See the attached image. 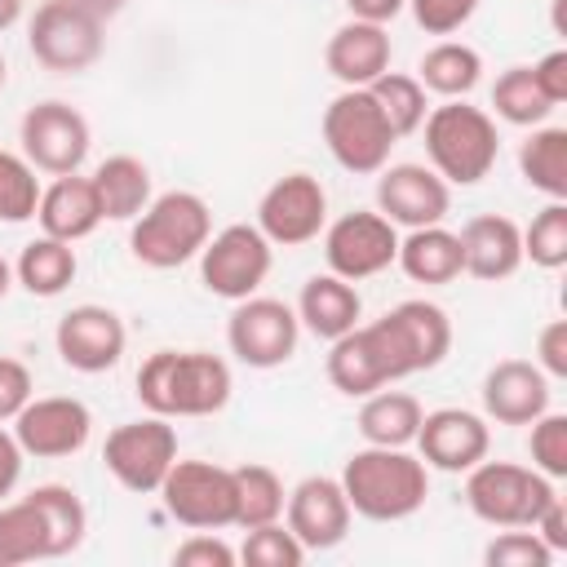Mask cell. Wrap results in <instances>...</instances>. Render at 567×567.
<instances>
[{
  "mask_svg": "<svg viewBox=\"0 0 567 567\" xmlns=\"http://www.w3.org/2000/svg\"><path fill=\"white\" fill-rule=\"evenodd\" d=\"M80 9H89L93 18H102V22H111L115 13H124L128 9V0H75Z\"/></svg>",
  "mask_w": 567,
  "mask_h": 567,
  "instance_id": "816d5d0a",
  "label": "cell"
},
{
  "mask_svg": "<svg viewBox=\"0 0 567 567\" xmlns=\"http://www.w3.org/2000/svg\"><path fill=\"white\" fill-rule=\"evenodd\" d=\"M93 190H97V204H102L106 221H133L155 199L151 168L137 155H106L93 168Z\"/></svg>",
  "mask_w": 567,
  "mask_h": 567,
  "instance_id": "f1b7e54d",
  "label": "cell"
},
{
  "mask_svg": "<svg viewBox=\"0 0 567 567\" xmlns=\"http://www.w3.org/2000/svg\"><path fill=\"white\" fill-rule=\"evenodd\" d=\"M235 554H239V563H248V567H301V563H306V545L288 532L284 518L261 523V527H248V532H244V545H239Z\"/></svg>",
  "mask_w": 567,
  "mask_h": 567,
  "instance_id": "ab89813d",
  "label": "cell"
},
{
  "mask_svg": "<svg viewBox=\"0 0 567 567\" xmlns=\"http://www.w3.org/2000/svg\"><path fill=\"white\" fill-rule=\"evenodd\" d=\"M208 235H213L208 199L195 190H164L133 217L128 252L151 270H177L199 257Z\"/></svg>",
  "mask_w": 567,
  "mask_h": 567,
  "instance_id": "277c9868",
  "label": "cell"
},
{
  "mask_svg": "<svg viewBox=\"0 0 567 567\" xmlns=\"http://www.w3.org/2000/svg\"><path fill=\"white\" fill-rule=\"evenodd\" d=\"M40 177H35V164L22 155V151H4L0 146V221L18 226V221H31L35 217V204H40Z\"/></svg>",
  "mask_w": 567,
  "mask_h": 567,
  "instance_id": "f35d334b",
  "label": "cell"
},
{
  "mask_svg": "<svg viewBox=\"0 0 567 567\" xmlns=\"http://www.w3.org/2000/svg\"><path fill=\"white\" fill-rule=\"evenodd\" d=\"M558 554L532 532V527H501L487 545H483V563L487 567H549Z\"/></svg>",
  "mask_w": 567,
  "mask_h": 567,
  "instance_id": "60d3db41",
  "label": "cell"
},
{
  "mask_svg": "<svg viewBox=\"0 0 567 567\" xmlns=\"http://www.w3.org/2000/svg\"><path fill=\"white\" fill-rule=\"evenodd\" d=\"M390 354H394V368L399 377H412V372H430L447 359L452 350V319L443 306L425 301V297H412V301H399L394 310H385L377 319Z\"/></svg>",
  "mask_w": 567,
  "mask_h": 567,
  "instance_id": "2e32d148",
  "label": "cell"
},
{
  "mask_svg": "<svg viewBox=\"0 0 567 567\" xmlns=\"http://www.w3.org/2000/svg\"><path fill=\"white\" fill-rule=\"evenodd\" d=\"M173 461H177V430H173L168 416H155V412L115 425L106 434V443H102L106 474L124 492H137V496L159 492V483L173 470Z\"/></svg>",
  "mask_w": 567,
  "mask_h": 567,
  "instance_id": "9c48e42d",
  "label": "cell"
},
{
  "mask_svg": "<svg viewBox=\"0 0 567 567\" xmlns=\"http://www.w3.org/2000/svg\"><path fill=\"white\" fill-rule=\"evenodd\" d=\"M421 399L408 394V390H372L363 394V408H359V434L363 443H377V447H412L416 443V430H421Z\"/></svg>",
  "mask_w": 567,
  "mask_h": 567,
  "instance_id": "83f0119b",
  "label": "cell"
},
{
  "mask_svg": "<svg viewBox=\"0 0 567 567\" xmlns=\"http://www.w3.org/2000/svg\"><path fill=\"white\" fill-rule=\"evenodd\" d=\"M377 213L399 230L439 226L452 213V186L430 164H385L377 173Z\"/></svg>",
  "mask_w": 567,
  "mask_h": 567,
  "instance_id": "ac0fdd59",
  "label": "cell"
},
{
  "mask_svg": "<svg viewBox=\"0 0 567 567\" xmlns=\"http://www.w3.org/2000/svg\"><path fill=\"white\" fill-rule=\"evenodd\" d=\"M31 58L53 75L89 71L106 49V22L80 9L75 0H44L27 22Z\"/></svg>",
  "mask_w": 567,
  "mask_h": 567,
  "instance_id": "52a82bcc",
  "label": "cell"
},
{
  "mask_svg": "<svg viewBox=\"0 0 567 567\" xmlns=\"http://www.w3.org/2000/svg\"><path fill=\"white\" fill-rule=\"evenodd\" d=\"M425 155L430 168L447 186H478L501 155L496 115L483 106H470L465 97H443V106H430L425 120Z\"/></svg>",
  "mask_w": 567,
  "mask_h": 567,
  "instance_id": "3957f363",
  "label": "cell"
},
{
  "mask_svg": "<svg viewBox=\"0 0 567 567\" xmlns=\"http://www.w3.org/2000/svg\"><path fill=\"white\" fill-rule=\"evenodd\" d=\"M346 9H350V18H359V22L390 27V22L408 9V0H346Z\"/></svg>",
  "mask_w": 567,
  "mask_h": 567,
  "instance_id": "f907efd6",
  "label": "cell"
},
{
  "mask_svg": "<svg viewBox=\"0 0 567 567\" xmlns=\"http://www.w3.org/2000/svg\"><path fill=\"white\" fill-rule=\"evenodd\" d=\"M4 80H9V66H4V53H0V89H4Z\"/></svg>",
  "mask_w": 567,
  "mask_h": 567,
  "instance_id": "11a10c76",
  "label": "cell"
},
{
  "mask_svg": "<svg viewBox=\"0 0 567 567\" xmlns=\"http://www.w3.org/2000/svg\"><path fill=\"white\" fill-rule=\"evenodd\" d=\"M461 266L483 284H501L523 266V226L505 213H478L461 230Z\"/></svg>",
  "mask_w": 567,
  "mask_h": 567,
  "instance_id": "cb8c5ba5",
  "label": "cell"
},
{
  "mask_svg": "<svg viewBox=\"0 0 567 567\" xmlns=\"http://www.w3.org/2000/svg\"><path fill=\"white\" fill-rule=\"evenodd\" d=\"M275 266V244L257 230V221H230L199 248V284L221 301L252 297Z\"/></svg>",
  "mask_w": 567,
  "mask_h": 567,
  "instance_id": "30bf717a",
  "label": "cell"
},
{
  "mask_svg": "<svg viewBox=\"0 0 567 567\" xmlns=\"http://www.w3.org/2000/svg\"><path fill=\"white\" fill-rule=\"evenodd\" d=\"M523 261L540 270L567 266V199H549L527 226H523Z\"/></svg>",
  "mask_w": 567,
  "mask_h": 567,
  "instance_id": "74e56055",
  "label": "cell"
},
{
  "mask_svg": "<svg viewBox=\"0 0 567 567\" xmlns=\"http://www.w3.org/2000/svg\"><path fill=\"white\" fill-rule=\"evenodd\" d=\"M9 288H13V266H9L4 257H0V301L9 297Z\"/></svg>",
  "mask_w": 567,
  "mask_h": 567,
  "instance_id": "db71d44e",
  "label": "cell"
},
{
  "mask_svg": "<svg viewBox=\"0 0 567 567\" xmlns=\"http://www.w3.org/2000/svg\"><path fill=\"white\" fill-rule=\"evenodd\" d=\"M159 505L173 523L190 532H221L235 527V465L217 461H173L159 483Z\"/></svg>",
  "mask_w": 567,
  "mask_h": 567,
  "instance_id": "ba28073f",
  "label": "cell"
},
{
  "mask_svg": "<svg viewBox=\"0 0 567 567\" xmlns=\"http://www.w3.org/2000/svg\"><path fill=\"white\" fill-rule=\"evenodd\" d=\"M284 501H288L284 478L270 465H261V461L235 465V527L239 532L284 518Z\"/></svg>",
  "mask_w": 567,
  "mask_h": 567,
  "instance_id": "836d02e7",
  "label": "cell"
},
{
  "mask_svg": "<svg viewBox=\"0 0 567 567\" xmlns=\"http://www.w3.org/2000/svg\"><path fill=\"white\" fill-rule=\"evenodd\" d=\"M93 434V412L84 399L71 394H31L27 408L13 416V439L35 461L75 456Z\"/></svg>",
  "mask_w": 567,
  "mask_h": 567,
  "instance_id": "9a60e30c",
  "label": "cell"
},
{
  "mask_svg": "<svg viewBox=\"0 0 567 567\" xmlns=\"http://www.w3.org/2000/svg\"><path fill=\"white\" fill-rule=\"evenodd\" d=\"M549 381L567 377V319H549L536 337V359H532Z\"/></svg>",
  "mask_w": 567,
  "mask_h": 567,
  "instance_id": "bcb514c9",
  "label": "cell"
},
{
  "mask_svg": "<svg viewBox=\"0 0 567 567\" xmlns=\"http://www.w3.org/2000/svg\"><path fill=\"white\" fill-rule=\"evenodd\" d=\"M35 221H40V235H53V239H66V244L89 239L106 221L102 204H97V190H93V177H80V173L53 177L40 190Z\"/></svg>",
  "mask_w": 567,
  "mask_h": 567,
  "instance_id": "d4e9b609",
  "label": "cell"
},
{
  "mask_svg": "<svg viewBox=\"0 0 567 567\" xmlns=\"http://www.w3.org/2000/svg\"><path fill=\"white\" fill-rule=\"evenodd\" d=\"M22 461H27V452L18 447L13 430L0 425V501L13 496V487H18V478H22Z\"/></svg>",
  "mask_w": 567,
  "mask_h": 567,
  "instance_id": "681fc988",
  "label": "cell"
},
{
  "mask_svg": "<svg viewBox=\"0 0 567 567\" xmlns=\"http://www.w3.org/2000/svg\"><path fill=\"white\" fill-rule=\"evenodd\" d=\"M549 377L532 359H501L483 377V416L496 425H532L540 412H549Z\"/></svg>",
  "mask_w": 567,
  "mask_h": 567,
  "instance_id": "7402d4cb",
  "label": "cell"
},
{
  "mask_svg": "<svg viewBox=\"0 0 567 567\" xmlns=\"http://www.w3.org/2000/svg\"><path fill=\"white\" fill-rule=\"evenodd\" d=\"M527 452H532V470H540L554 483L567 478V412H540L532 421Z\"/></svg>",
  "mask_w": 567,
  "mask_h": 567,
  "instance_id": "b9f144b4",
  "label": "cell"
},
{
  "mask_svg": "<svg viewBox=\"0 0 567 567\" xmlns=\"http://www.w3.org/2000/svg\"><path fill=\"white\" fill-rule=\"evenodd\" d=\"M492 106L514 128H536V124H545L554 115V102L540 93L532 66H505L496 75V84H492Z\"/></svg>",
  "mask_w": 567,
  "mask_h": 567,
  "instance_id": "e575fe53",
  "label": "cell"
},
{
  "mask_svg": "<svg viewBox=\"0 0 567 567\" xmlns=\"http://www.w3.org/2000/svg\"><path fill=\"white\" fill-rule=\"evenodd\" d=\"M75 270H80L75 244L35 235L13 261V284H22L31 297H62L75 284Z\"/></svg>",
  "mask_w": 567,
  "mask_h": 567,
  "instance_id": "f546056e",
  "label": "cell"
},
{
  "mask_svg": "<svg viewBox=\"0 0 567 567\" xmlns=\"http://www.w3.org/2000/svg\"><path fill=\"white\" fill-rule=\"evenodd\" d=\"M341 492L350 509L368 523H403L430 496V465L412 447H377L363 443L341 465Z\"/></svg>",
  "mask_w": 567,
  "mask_h": 567,
  "instance_id": "7a4b0ae2",
  "label": "cell"
},
{
  "mask_svg": "<svg viewBox=\"0 0 567 567\" xmlns=\"http://www.w3.org/2000/svg\"><path fill=\"white\" fill-rule=\"evenodd\" d=\"M478 4H483V0H408L416 27H421L425 35H439V40L456 35V31L478 13Z\"/></svg>",
  "mask_w": 567,
  "mask_h": 567,
  "instance_id": "7bdbcfd3",
  "label": "cell"
},
{
  "mask_svg": "<svg viewBox=\"0 0 567 567\" xmlns=\"http://www.w3.org/2000/svg\"><path fill=\"white\" fill-rule=\"evenodd\" d=\"M31 394H35L31 368H27L22 359H13V354H0V425L13 421V416L27 408Z\"/></svg>",
  "mask_w": 567,
  "mask_h": 567,
  "instance_id": "f6af8a7d",
  "label": "cell"
},
{
  "mask_svg": "<svg viewBox=\"0 0 567 567\" xmlns=\"http://www.w3.org/2000/svg\"><path fill=\"white\" fill-rule=\"evenodd\" d=\"M350 518H354V509L341 492V478H332V474L301 478L284 501V523L306 545V554L337 549L350 536Z\"/></svg>",
  "mask_w": 567,
  "mask_h": 567,
  "instance_id": "ffe728a7",
  "label": "cell"
},
{
  "mask_svg": "<svg viewBox=\"0 0 567 567\" xmlns=\"http://www.w3.org/2000/svg\"><path fill=\"white\" fill-rule=\"evenodd\" d=\"M137 403L155 416H213L230 403L235 377L221 354L208 350H155L142 359L137 377Z\"/></svg>",
  "mask_w": 567,
  "mask_h": 567,
  "instance_id": "6da1fadb",
  "label": "cell"
},
{
  "mask_svg": "<svg viewBox=\"0 0 567 567\" xmlns=\"http://www.w3.org/2000/svg\"><path fill=\"white\" fill-rule=\"evenodd\" d=\"M297 341H301V319L279 297L252 292V297L235 301V310L226 319V346H230V354L244 368H257V372L284 368L297 354Z\"/></svg>",
  "mask_w": 567,
  "mask_h": 567,
  "instance_id": "8fae6325",
  "label": "cell"
},
{
  "mask_svg": "<svg viewBox=\"0 0 567 567\" xmlns=\"http://www.w3.org/2000/svg\"><path fill=\"white\" fill-rule=\"evenodd\" d=\"M558 496L554 478L518 461H478L465 470V505L487 527H532L540 509Z\"/></svg>",
  "mask_w": 567,
  "mask_h": 567,
  "instance_id": "5b68a950",
  "label": "cell"
},
{
  "mask_svg": "<svg viewBox=\"0 0 567 567\" xmlns=\"http://www.w3.org/2000/svg\"><path fill=\"white\" fill-rule=\"evenodd\" d=\"M319 128H323L328 155L354 177L381 173L390 164L394 142H399V133L390 128V120L381 115V106H377V97L368 89H341L323 106V124Z\"/></svg>",
  "mask_w": 567,
  "mask_h": 567,
  "instance_id": "8992f818",
  "label": "cell"
},
{
  "mask_svg": "<svg viewBox=\"0 0 567 567\" xmlns=\"http://www.w3.org/2000/svg\"><path fill=\"white\" fill-rule=\"evenodd\" d=\"M328 226V190L315 173H284L257 199V230L275 248H301Z\"/></svg>",
  "mask_w": 567,
  "mask_h": 567,
  "instance_id": "5bb4252c",
  "label": "cell"
},
{
  "mask_svg": "<svg viewBox=\"0 0 567 567\" xmlns=\"http://www.w3.org/2000/svg\"><path fill=\"white\" fill-rule=\"evenodd\" d=\"M518 173L545 199H567V128L536 124L518 146Z\"/></svg>",
  "mask_w": 567,
  "mask_h": 567,
  "instance_id": "d6a6232c",
  "label": "cell"
},
{
  "mask_svg": "<svg viewBox=\"0 0 567 567\" xmlns=\"http://www.w3.org/2000/svg\"><path fill=\"white\" fill-rule=\"evenodd\" d=\"M394 266L412 284H452V279L465 275V266H461V239L443 221L439 226H416V230L399 235Z\"/></svg>",
  "mask_w": 567,
  "mask_h": 567,
  "instance_id": "4316f807",
  "label": "cell"
},
{
  "mask_svg": "<svg viewBox=\"0 0 567 567\" xmlns=\"http://www.w3.org/2000/svg\"><path fill=\"white\" fill-rule=\"evenodd\" d=\"M368 93L377 97L381 115L390 120V128H394L399 137L416 133L421 120H425V111H430L425 84H421L416 75H408V71H385V75H377V80L368 84Z\"/></svg>",
  "mask_w": 567,
  "mask_h": 567,
  "instance_id": "d590c367",
  "label": "cell"
},
{
  "mask_svg": "<svg viewBox=\"0 0 567 567\" xmlns=\"http://www.w3.org/2000/svg\"><path fill=\"white\" fill-rule=\"evenodd\" d=\"M49 558L44 554V523L35 514V505L22 501H0V567H22Z\"/></svg>",
  "mask_w": 567,
  "mask_h": 567,
  "instance_id": "8d00e7d4",
  "label": "cell"
},
{
  "mask_svg": "<svg viewBox=\"0 0 567 567\" xmlns=\"http://www.w3.org/2000/svg\"><path fill=\"white\" fill-rule=\"evenodd\" d=\"M124 346H128L124 319H120L111 306H97V301L71 306V310L58 319V328H53V350H58V359H62L71 372H84V377L111 372V368L124 359Z\"/></svg>",
  "mask_w": 567,
  "mask_h": 567,
  "instance_id": "e0dca14e",
  "label": "cell"
},
{
  "mask_svg": "<svg viewBox=\"0 0 567 567\" xmlns=\"http://www.w3.org/2000/svg\"><path fill=\"white\" fill-rule=\"evenodd\" d=\"M532 532H536L554 554H567V505H563V496H554V501L540 509V518L532 523Z\"/></svg>",
  "mask_w": 567,
  "mask_h": 567,
  "instance_id": "c3c4849f",
  "label": "cell"
},
{
  "mask_svg": "<svg viewBox=\"0 0 567 567\" xmlns=\"http://www.w3.org/2000/svg\"><path fill=\"white\" fill-rule=\"evenodd\" d=\"M292 310H297V319H301V328H306L310 337L337 341L341 332H350V328L363 319V297H359V288H354L350 279L323 270V275H310V279L301 284Z\"/></svg>",
  "mask_w": 567,
  "mask_h": 567,
  "instance_id": "484cf974",
  "label": "cell"
},
{
  "mask_svg": "<svg viewBox=\"0 0 567 567\" xmlns=\"http://www.w3.org/2000/svg\"><path fill=\"white\" fill-rule=\"evenodd\" d=\"M18 142H22V155L35 164V173L62 177V173L84 168L89 146H93V128L71 102L49 97V102L27 106V115L18 124Z\"/></svg>",
  "mask_w": 567,
  "mask_h": 567,
  "instance_id": "7c38bea8",
  "label": "cell"
},
{
  "mask_svg": "<svg viewBox=\"0 0 567 567\" xmlns=\"http://www.w3.org/2000/svg\"><path fill=\"white\" fill-rule=\"evenodd\" d=\"M390 58H394L390 31L359 18L341 22L323 44V66L341 89H368L377 75L390 71Z\"/></svg>",
  "mask_w": 567,
  "mask_h": 567,
  "instance_id": "603a6c76",
  "label": "cell"
},
{
  "mask_svg": "<svg viewBox=\"0 0 567 567\" xmlns=\"http://www.w3.org/2000/svg\"><path fill=\"white\" fill-rule=\"evenodd\" d=\"M177 567H235L239 554L217 536V532H190L177 549H173Z\"/></svg>",
  "mask_w": 567,
  "mask_h": 567,
  "instance_id": "ee69618b",
  "label": "cell"
},
{
  "mask_svg": "<svg viewBox=\"0 0 567 567\" xmlns=\"http://www.w3.org/2000/svg\"><path fill=\"white\" fill-rule=\"evenodd\" d=\"M27 501L35 505V514L44 523V554L49 558H66V554H75L84 545L89 509L66 483H40V487L27 492Z\"/></svg>",
  "mask_w": 567,
  "mask_h": 567,
  "instance_id": "4dcf8cb0",
  "label": "cell"
},
{
  "mask_svg": "<svg viewBox=\"0 0 567 567\" xmlns=\"http://www.w3.org/2000/svg\"><path fill=\"white\" fill-rule=\"evenodd\" d=\"M412 447L430 470L465 474L492 452V425L483 412H470V408H434L421 416Z\"/></svg>",
  "mask_w": 567,
  "mask_h": 567,
  "instance_id": "d6986e66",
  "label": "cell"
},
{
  "mask_svg": "<svg viewBox=\"0 0 567 567\" xmlns=\"http://www.w3.org/2000/svg\"><path fill=\"white\" fill-rule=\"evenodd\" d=\"M323 368H328L332 390L346 394V399H363V394H372L381 385L403 381L399 368H394V354H390V346H385V337L377 328V319L372 323H354L350 332L328 341V363Z\"/></svg>",
  "mask_w": 567,
  "mask_h": 567,
  "instance_id": "44dd1931",
  "label": "cell"
},
{
  "mask_svg": "<svg viewBox=\"0 0 567 567\" xmlns=\"http://www.w3.org/2000/svg\"><path fill=\"white\" fill-rule=\"evenodd\" d=\"M532 75H536L540 93H545L554 106L567 102V49H549L540 62H532Z\"/></svg>",
  "mask_w": 567,
  "mask_h": 567,
  "instance_id": "7dc6e473",
  "label": "cell"
},
{
  "mask_svg": "<svg viewBox=\"0 0 567 567\" xmlns=\"http://www.w3.org/2000/svg\"><path fill=\"white\" fill-rule=\"evenodd\" d=\"M323 257H328V270L350 279V284L372 279V275L394 266V257H399V226L390 217H381L377 208L341 213L337 221L323 226Z\"/></svg>",
  "mask_w": 567,
  "mask_h": 567,
  "instance_id": "4fadbf2b",
  "label": "cell"
},
{
  "mask_svg": "<svg viewBox=\"0 0 567 567\" xmlns=\"http://www.w3.org/2000/svg\"><path fill=\"white\" fill-rule=\"evenodd\" d=\"M22 18V0H0V31H9Z\"/></svg>",
  "mask_w": 567,
  "mask_h": 567,
  "instance_id": "f5cc1de1",
  "label": "cell"
},
{
  "mask_svg": "<svg viewBox=\"0 0 567 567\" xmlns=\"http://www.w3.org/2000/svg\"><path fill=\"white\" fill-rule=\"evenodd\" d=\"M416 80L425 84V93H439V97H470L483 80V53L465 40H439L421 53L416 62Z\"/></svg>",
  "mask_w": 567,
  "mask_h": 567,
  "instance_id": "1f68e13d",
  "label": "cell"
}]
</instances>
